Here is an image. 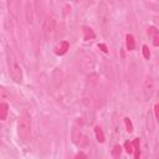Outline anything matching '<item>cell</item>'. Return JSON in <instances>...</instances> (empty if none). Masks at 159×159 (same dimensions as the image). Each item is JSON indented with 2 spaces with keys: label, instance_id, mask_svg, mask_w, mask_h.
<instances>
[{
  "label": "cell",
  "instance_id": "obj_23",
  "mask_svg": "<svg viewBox=\"0 0 159 159\" xmlns=\"http://www.w3.org/2000/svg\"><path fill=\"white\" fill-rule=\"evenodd\" d=\"M87 159H93V158H88V157H87Z\"/></svg>",
  "mask_w": 159,
  "mask_h": 159
},
{
  "label": "cell",
  "instance_id": "obj_14",
  "mask_svg": "<svg viewBox=\"0 0 159 159\" xmlns=\"http://www.w3.org/2000/svg\"><path fill=\"white\" fill-rule=\"evenodd\" d=\"M125 45H127V48H128L129 51H133V50L135 48V41H134L133 35L128 34V35L125 36Z\"/></svg>",
  "mask_w": 159,
  "mask_h": 159
},
{
  "label": "cell",
  "instance_id": "obj_5",
  "mask_svg": "<svg viewBox=\"0 0 159 159\" xmlns=\"http://www.w3.org/2000/svg\"><path fill=\"white\" fill-rule=\"evenodd\" d=\"M71 138H72V142H73L75 144H80V143L82 142V139H83L82 130H81V128H80L77 124H75V125L72 127V130H71Z\"/></svg>",
  "mask_w": 159,
  "mask_h": 159
},
{
  "label": "cell",
  "instance_id": "obj_20",
  "mask_svg": "<svg viewBox=\"0 0 159 159\" xmlns=\"http://www.w3.org/2000/svg\"><path fill=\"white\" fill-rule=\"evenodd\" d=\"M75 159H87V155L83 153V152H78L75 157Z\"/></svg>",
  "mask_w": 159,
  "mask_h": 159
},
{
  "label": "cell",
  "instance_id": "obj_19",
  "mask_svg": "<svg viewBox=\"0 0 159 159\" xmlns=\"http://www.w3.org/2000/svg\"><path fill=\"white\" fill-rule=\"evenodd\" d=\"M124 147H125V150H127V153H133V145H132V143H129L128 140L124 143Z\"/></svg>",
  "mask_w": 159,
  "mask_h": 159
},
{
  "label": "cell",
  "instance_id": "obj_11",
  "mask_svg": "<svg viewBox=\"0 0 159 159\" xmlns=\"http://www.w3.org/2000/svg\"><path fill=\"white\" fill-rule=\"evenodd\" d=\"M19 7H20V2L19 1H9L7 2V9H9V11L15 17H17V10H19Z\"/></svg>",
  "mask_w": 159,
  "mask_h": 159
},
{
  "label": "cell",
  "instance_id": "obj_18",
  "mask_svg": "<svg viewBox=\"0 0 159 159\" xmlns=\"http://www.w3.org/2000/svg\"><path fill=\"white\" fill-rule=\"evenodd\" d=\"M142 52H143V57H144L145 60H149V58H150V51H149V47H148L147 45H143Z\"/></svg>",
  "mask_w": 159,
  "mask_h": 159
},
{
  "label": "cell",
  "instance_id": "obj_6",
  "mask_svg": "<svg viewBox=\"0 0 159 159\" xmlns=\"http://www.w3.org/2000/svg\"><path fill=\"white\" fill-rule=\"evenodd\" d=\"M34 2H26L25 4V19L27 24H32L34 22Z\"/></svg>",
  "mask_w": 159,
  "mask_h": 159
},
{
  "label": "cell",
  "instance_id": "obj_9",
  "mask_svg": "<svg viewBox=\"0 0 159 159\" xmlns=\"http://www.w3.org/2000/svg\"><path fill=\"white\" fill-rule=\"evenodd\" d=\"M133 145V153H134V159H140V153H142V148H140V139L139 138H134L132 142Z\"/></svg>",
  "mask_w": 159,
  "mask_h": 159
},
{
  "label": "cell",
  "instance_id": "obj_22",
  "mask_svg": "<svg viewBox=\"0 0 159 159\" xmlns=\"http://www.w3.org/2000/svg\"><path fill=\"white\" fill-rule=\"evenodd\" d=\"M98 47H99V48H102V51H103L104 53H107V52H108V50H107V46H106V45L99 43V45H98Z\"/></svg>",
  "mask_w": 159,
  "mask_h": 159
},
{
  "label": "cell",
  "instance_id": "obj_2",
  "mask_svg": "<svg viewBox=\"0 0 159 159\" xmlns=\"http://www.w3.org/2000/svg\"><path fill=\"white\" fill-rule=\"evenodd\" d=\"M17 135L21 140H27L31 135V116L27 112H22L17 119Z\"/></svg>",
  "mask_w": 159,
  "mask_h": 159
},
{
  "label": "cell",
  "instance_id": "obj_10",
  "mask_svg": "<svg viewBox=\"0 0 159 159\" xmlns=\"http://www.w3.org/2000/svg\"><path fill=\"white\" fill-rule=\"evenodd\" d=\"M82 32H83V39L86 41H89V40H93L96 37L94 35V31L89 27V26H82Z\"/></svg>",
  "mask_w": 159,
  "mask_h": 159
},
{
  "label": "cell",
  "instance_id": "obj_4",
  "mask_svg": "<svg viewBox=\"0 0 159 159\" xmlns=\"http://www.w3.org/2000/svg\"><path fill=\"white\" fill-rule=\"evenodd\" d=\"M55 26H56V20L52 16H47L43 20V22H42V35H43L45 40L50 39V36L55 31Z\"/></svg>",
  "mask_w": 159,
  "mask_h": 159
},
{
  "label": "cell",
  "instance_id": "obj_12",
  "mask_svg": "<svg viewBox=\"0 0 159 159\" xmlns=\"http://www.w3.org/2000/svg\"><path fill=\"white\" fill-rule=\"evenodd\" d=\"M94 134H96V139H97L98 143H104L106 137H104L103 129H102L99 125H96V127H94Z\"/></svg>",
  "mask_w": 159,
  "mask_h": 159
},
{
  "label": "cell",
  "instance_id": "obj_13",
  "mask_svg": "<svg viewBox=\"0 0 159 159\" xmlns=\"http://www.w3.org/2000/svg\"><path fill=\"white\" fill-rule=\"evenodd\" d=\"M9 113V106L5 102H0V120H5Z\"/></svg>",
  "mask_w": 159,
  "mask_h": 159
},
{
  "label": "cell",
  "instance_id": "obj_1",
  "mask_svg": "<svg viewBox=\"0 0 159 159\" xmlns=\"http://www.w3.org/2000/svg\"><path fill=\"white\" fill-rule=\"evenodd\" d=\"M5 56H6V66H7V71H9V75L11 77V80L15 82V83H21L22 82V78H24V75H22V68L15 56V53L12 52V50L10 47L6 48L5 51Z\"/></svg>",
  "mask_w": 159,
  "mask_h": 159
},
{
  "label": "cell",
  "instance_id": "obj_16",
  "mask_svg": "<svg viewBox=\"0 0 159 159\" xmlns=\"http://www.w3.org/2000/svg\"><path fill=\"white\" fill-rule=\"evenodd\" d=\"M124 125H125V129H127V132L128 133H132L133 130H134V127H133V123H132V120L128 118V117H124Z\"/></svg>",
  "mask_w": 159,
  "mask_h": 159
},
{
  "label": "cell",
  "instance_id": "obj_3",
  "mask_svg": "<svg viewBox=\"0 0 159 159\" xmlns=\"http://www.w3.org/2000/svg\"><path fill=\"white\" fill-rule=\"evenodd\" d=\"M143 97L145 101H149L154 93V89H155V81L152 76H148L144 82H143Z\"/></svg>",
  "mask_w": 159,
  "mask_h": 159
},
{
  "label": "cell",
  "instance_id": "obj_17",
  "mask_svg": "<svg viewBox=\"0 0 159 159\" xmlns=\"http://www.w3.org/2000/svg\"><path fill=\"white\" fill-rule=\"evenodd\" d=\"M10 97H11L10 92H9L6 88L0 87V99H9Z\"/></svg>",
  "mask_w": 159,
  "mask_h": 159
},
{
  "label": "cell",
  "instance_id": "obj_15",
  "mask_svg": "<svg viewBox=\"0 0 159 159\" xmlns=\"http://www.w3.org/2000/svg\"><path fill=\"white\" fill-rule=\"evenodd\" d=\"M111 154H112V158H113V159H120L122 147H120L119 144L114 145V147H113V149H112V152H111Z\"/></svg>",
  "mask_w": 159,
  "mask_h": 159
},
{
  "label": "cell",
  "instance_id": "obj_8",
  "mask_svg": "<svg viewBox=\"0 0 159 159\" xmlns=\"http://www.w3.org/2000/svg\"><path fill=\"white\" fill-rule=\"evenodd\" d=\"M70 50V43L67 41H60V43L55 47V53L57 56H62L65 55L67 51Z\"/></svg>",
  "mask_w": 159,
  "mask_h": 159
},
{
  "label": "cell",
  "instance_id": "obj_21",
  "mask_svg": "<svg viewBox=\"0 0 159 159\" xmlns=\"http://www.w3.org/2000/svg\"><path fill=\"white\" fill-rule=\"evenodd\" d=\"M154 116H155V119H159V104L158 103L154 106Z\"/></svg>",
  "mask_w": 159,
  "mask_h": 159
},
{
  "label": "cell",
  "instance_id": "obj_7",
  "mask_svg": "<svg viewBox=\"0 0 159 159\" xmlns=\"http://www.w3.org/2000/svg\"><path fill=\"white\" fill-rule=\"evenodd\" d=\"M148 36L152 39V42H153V45L154 46H158L159 45V31L157 30V27L155 26H150V27H148Z\"/></svg>",
  "mask_w": 159,
  "mask_h": 159
}]
</instances>
